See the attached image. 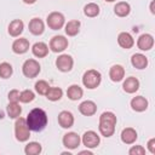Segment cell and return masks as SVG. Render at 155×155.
<instances>
[{"instance_id": "6da1fadb", "label": "cell", "mask_w": 155, "mask_h": 155, "mask_svg": "<svg viewBox=\"0 0 155 155\" xmlns=\"http://www.w3.org/2000/svg\"><path fill=\"white\" fill-rule=\"evenodd\" d=\"M27 125L29 127L30 131L33 132H41L48 122V117L47 114L44 109L41 108H34L33 110H30L25 117Z\"/></svg>"}, {"instance_id": "7a4b0ae2", "label": "cell", "mask_w": 155, "mask_h": 155, "mask_svg": "<svg viewBox=\"0 0 155 155\" xmlns=\"http://www.w3.org/2000/svg\"><path fill=\"white\" fill-rule=\"evenodd\" d=\"M116 122H117V119L114 113H111V111L102 113V115L99 116V125H98L99 133L105 138L111 137L115 132Z\"/></svg>"}, {"instance_id": "3957f363", "label": "cell", "mask_w": 155, "mask_h": 155, "mask_svg": "<svg viewBox=\"0 0 155 155\" xmlns=\"http://www.w3.org/2000/svg\"><path fill=\"white\" fill-rule=\"evenodd\" d=\"M102 82V74L96 69H88L82 75V85L88 90L97 88Z\"/></svg>"}, {"instance_id": "277c9868", "label": "cell", "mask_w": 155, "mask_h": 155, "mask_svg": "<svg viewBox=\"0 0 155 155\" xmlns=\"http://www.w3.org/2000/svg\"><path fill=\"white\" fill-rule=\"evenodd\" d=\"M15 136L16 139L21 143L27 142L30 137V130L27 125V121L24 117H17L16 122H15Z\"/></svg>"}, {"instance_id": "5b68a950", "label": "cell", "mask_w": 155, "mask_h": 155, "mask_svg": "<svg viewBox=\"0 0 155 155\" xmlns=\"http://www.w3.org/2000/svg\"><path fill=\"white\" fill-rule=\"evenodd\" d=\"M40 71H41V67L36 59H33V58L27 59L22 65V73L28 79L36 78L40 74Z\"/></svg>"}, {"instance_id": "8992f818", "label": "cell", "mask_w": 155, "mask_h": 155, "mask_svg": "<svg viewBox=\"0 0 155 155\" xmlns=\"http://www.w3.org/2000/svg\"><path fill=\"white\" fill-rule=\"evenodd\" d=\"M46 23H47V25H48L50 29H52V30H59L65 24V17H64V15L62 12L53 11V12L48 13V16L46 18Z\"/></svg>"}, {"instance_id": "52a82bcc", "label": "cell", "mask_w": 155, "mask_h": 155, "mask_svg": "<svg viewBox=\"0 0 155 155\" xmlns=\"http://www.w3.org/2000/svg\"><path fill=\"white\" fill-rule=\"evenodd\" d=\"M69 45V41L65 36L63 35H54L51 40H50V45H48V48L54 52V53H59V52H63Z\"/></svg>"}, {"instance_id": "ba28073f", "label": "cell", "mask_w": 155, "mask_h": 155, "mask_svg": "<svg viewBox=\"0 0 155 155\" xmlns=\"http://www.w3.org/2000/svg\"><path fill=\"white\" fill-rule=\"evenodd\" d=\"M73 65H74V59H73V57L70 54L63 53V54L58 56V58L56 59V67L62 73L70 71L73 69Z\"/></svg>"}, {"instance_id": "9c48e42d", "label": "cell", "mask_w": 155, "mask_h": 155, "mask_svg": "<svg viewBox=\"0 0 155 155\" xmlns=\"http://www.w3.org/2000/svg\"><path fill=\"white\" fill-rule=\"evenodd\" d=\"M81 142L82 144L87 148V149H94L99 145L101 143V137L98 136L97 132L94 131H86L84 134H82V138H81Z\"/></svg>"}, {"instance_id": "30bf717a", "label": "cell", "mask_w": 155, "mask_h": 155, "mask_svg": "<svg viewBox=\"0 0 155 155\" xmlns=\"http://www.w3.org/2000/svg\"><path fill=\"white\" fill-rule=\"evenodd\" d=\"M62 143L63 145L69 149V150H74V149H78V147L80 145L81 143V138L80 136L76 133V132H68L63 136L62 138Z\"/></svg>"}, {"instance_id": "8fae6325", "label": "cell", "mask_w": 155, "mask_h": 155, "mask_svg": "<svg viewBox=\"0 0 155 155\" xmlns=\"http://www.w3.org/2000/svg\"><path fill=\"white\" fill-rule=\"evenodd\" d=\"M154 46V36L151 34L144 33L142 34L137 40V47L140 51H149Z\"/></svg>"}, {"instance_id": "7c38bea8", "label": "cell", "mask_w": 155, "mask_h": 155, "mask_svg": "<svg viewBox=\"0 0 155 155\" xmlns=\"http://www.w3.org/2000/svg\"><path fill=\"white\" fill-rule=\"evenodd\" d=\"M28 28H29V31L33 34V35H41L44 31H45V23L41 18H38V17H34L29 21L28 23Z\"/></svg>"}, {"instance_id": "4fadbf2b", "label": "cell", "mask_w": 155, "mask_h": 155, "mask_svg": "<svg viewBox=\"0 0 155 155\" xmlns=\"http://www.w3.org/2000/svg\"><path fill=\"white\" fill-rule=\"evenodd\" d=\"M58 125L62 128H70L74 125V115L68 110H62L58 114Z\"/></svg>"}, {"instance_id": "5bb4252c", "label": "cell", "mask_w": 155, "mask_h": 155, "mask_svg": "<svg viewBox=\"0 0 155 155\" xmlns=\"http://www.w3.org/2000/svg\"><path fill=\"white\" fill-rule=\"evenodd\" d=\"M29 47H30L29 40L25 39V38L16 39V40L12 42V51H13L16 54H24L25 52H28Z\"/></svg>"}, {"instance_id": "9a60e30c", "label": "cell", "mask_w": 155, "mask_h": 155, "mask_svg": "<svg viewBox=\"0 0 155 155\" xmlns=\"http://www.w3.org/2000/svg\"><path fill=\"white\" fill-rule=\"evenodd\" d=\"M120 138H121L122 143H125L127 145H131V144H133L137 140L138 134H137V131L133 127H126V128H124L121 131Z\"/></svg>"}, {"instance_id": "2e32d148", "label": "cell", "mask_w": 155, "mask_h": 155, "mask_svg": "<svg viewBox=\"0 0 155 155\" xmlns=\"http://www.w3.org/2000/svg\"><path fill=\"white\" fill-rule=\"evenodd\" d=\"M130 104H131L132 110H134L137 113L145 111L148 109V105H149L148 99L145 97H143V96H136V97H133L131 99V103Z\"/></svg>"}, {"instance_id": "e0dca14e", "label": "cell", "mask_w": 155, "mask_h": 155, "mask_svg": "<svg viewBox=\"0 0 155 155\" xmlns=\"http://www.w3.org/2000/svg\"><path fill=\"white\" fill-rule=\"evenodd\" d=\"M122 90L130 94L136 93L139 90V80L134 76L126 78V80H124V82H122Z\"/></svg>"}, {"instance_id": "ac0fdd59", "label": "cell", "mask_w": 155, "mask_h": 155, "mask_svg": "<svg viewBox=\"0 0 155 155\" xmlns=\"http://www.w3.org/2000/svg\"><path fill=\"white\" fill-rule=\"evenodd\" d=\"M79 111L84 116H92L97 113V104L93 101H84L79 104Z\"/></svg>"}, {"instance_id": "d6986e66", "label": "cell", "mask_w": 155, "mask_h": 155, "mask_svg": "<svg viewBox=\"0 0 155 155\" xmlns=\"http://www.w3.org/2000/svg\"><path fill=\"white\" fill-rule=\"evenodd\" d=\"M117 44L120 47L125 48V50H130L133 47L134 45V39L132 38V35L127 31H121L117 35Z\"/></svg>"}, {"instance_id": "ffe728a7", "label": "cell", "mask_w": 155, "mask_h": 155, "mask_svg": "<svg viewBox=\"0 0 155 155\" xmlns=\"http://www.w3.org/2000/svg\"><path fill=\"white\" fill-rule=\"evenodd\" d=\"M109 78L113 82H120L125 78V68L120 64H114L109 69Z\"/></svg>"}, {"instance_id": "44dd1931", "label": "cell", "mask_w": 155, "mask_h": 155, "mask_svg": "<svg viewBox=\"0 0 155 155\" xmlns=\"http://www.w3.org/2000/svg\"><path fill=\"white\" fill-rule=\"evenodd\" d=\"M23 29H24V23H23L22 19H13V21L10 22V24L7 27L8 34L13 38L19 36L23 33Z\"/></svg>"}, {"instance_id": "7402d4cb", "label": "cell", "mask_w": 155, "mask_h": 155, "mask_svg": "<svg viewBox=\"0 0 155 155\" xmlns=\"http://www.w3.org/2000/svg\"><path fill=\"white\" fill-rule=\"evenodd\" d=\"M148 58L145 57V54H143V53H134V54H132V57H131V64L136 68V69H139V70H142V69H145L147 67H148Z\"/></svg>"}, {"instance_id": "603a6c76", "label": "cell", "mask_w": 155, "mask_h": 155, "mask_svg": "<svg viewBox=\"0 0 155 155\" xmlns=\"http://www.w3.org/2000/svg\"><path fill=\"white\" fill-rule=\"evenodd\" d=\"M48 46L42 42V41H39V42H35L33 46H31V52L35 57L38 58H44L48 54Z\"/></svg>"}, {"instance_id": "cb8c5ba5", "label": "cell", "mask_w": 155, "mask_h": 155, "mask_svg": "<svg viewBox=\"0 0 155 155\" xmlns=\"http://www.w3.org/2000/svg\"><path fill=\"white\" fill-rule=\"evenodd\" d=\"M131 12V6L128 2L126 1H119L115 4L114 6V13L117 16V17H127Z\"/></svg>"}, {"instance_id": "d4e9b609", "label": "cell", "mask_w": 155, "mask_h": 155, "mask_svg": "<svg viewBox=\"0 0 155 155\" xmlns=\"http://www.w3.org/2000/svg\"><path fill=\"white\" fill-rule=\"evenodd\" d=\"M80 25H81L80 21L71 19V21H69L68 23L64 24V31L68 36H75L80 31Z\"/></svg>"}, {"instance_id": "484cf974", "label": "cell", "mask_w": 155, "mask_h": 155, "mask_svg": "<svg viewBox=\"0 0 155 155\" xmlns=\"http://www.w3.org/2000/svg\"><path fill=\"white\" fill-rule=\"evenodd\" d=\"M6 113H7V116L10 119H15L16 120L22 114V107L19 105L18 102H8L7 108H6Z\"/></svg>"}, {"instance_id": "4316f807", "label": "cell", "mask_w": 155, "mask_h": 155, "mask_svg": "<svg viewBox=\"0 0 155 155\" xmlns=\"http://www.w3.org/2000/svg\"><path fill=\"white\" fill-rule=\"evenodd\" d=\"M67 96L70 101H79L84 96V90L79 85H70L67 90Z\"/></svg>"}, {"instance_id": "83f0119b", "label": "cell", "mask_w": 155, "mask_h": 155, "mask_svg": "<svg viewBox=\"0 0 155 155\" xmlns=\"http://www.w3.org/2000/svg\"><path fill=\"white\" fill-rule=\"evenodd\" d=\"M99 12H101V8L96 2H88L84 6V15L86 17H90V18L97 17Z\"/></svg>"}, {"instance_id": "f1b7e54d", "label": "cell", "mask_w": 155, "mask_h": 155, "mask_svg": "<svg viewBox=\"0 0 155 155\" xmlns=\"http://www.w3.org/2000/svg\"><path fill=\"white\" fill-rule=\"evenodd\" d=\"M42 151V147L39 142H29L24 147V153L25 155H39Z\"/></svg>"}, {"instance_id": "f546056e", "label": "cell", "mask_w": 155, "mask_h": 155, "mask_svg": "<svg viewBox=\"0 0 155 155\" xmlns=\"http://www.w3.org/2000/svg\"><path fill=\"white\" fill-rule=\"evenodd\" d=\"M46 98L51 102H57L63 97V90L61 87H50L46 92Z\"/></svg>"}, {"instance_id": "4dcf8cb0", "label": "cell", "mask_w": 155, "mask_h": 155, "mask_svg": "<svg viewBox=\"0 0 155 155\" xmlns=\"http://www.w3.org/2000/svg\"><path fill=\"white\" fill-rule=\"evenodd\" d=\"M13 74V68L10 63L2 62L0 63V78L1 79H8Z\"/></svg>"}, {"instance_id": "1f68e13d", "label": "cell", "mask_w": 155, "mask_h": 155, "mask_svg": "<svg viewBox=\"0 0 155 155\" xmlns=\"http://www.w3.org/2000/svg\"><path fill=\"white\" fill-rule=\"evenodd\" d=\"M35 99V93L31 90H24L19 94V102L21 103H30Z\"/></svg>"}, {"instance_id": "d6a6232c", "label": "cell", "mask_w": 155, "mask_h": 155, "mask_svg": "<svg viewBox=\"0 0 155 155\" xmlns=\"http://www.w3.org/2000/svg\"><path fill=\"white\" fill-rule=\"evenodd\" d=\"M48 88H50V85L45 80H39L35 82V91H36V93H39L41 96H45L46 92L48 91Z\"/></svg>"}, {"instance_id": "836d02e7", "label": "cell", "mask_w": 155, "mask_h": 155, "mask_svg": "<svg viewBox=\"0 0 155 155\" xmlns=\"http://www.w3.org/2000/svg\"><path fill=\"white\" fill-rule=\"evenodd\" d=\"M130 155H144L145 154V148L143 145H132L128 150Z\"/></svg>"}, {"instance_id": "e575fe53", "label": "cell", "mask_w": 155, "mask_h": 155, "mask_svg": "<svg viewBox=\"0 0 155 155\" xmlns=\"http://www.w3.org/2000/svg\"><path fill=\"white\" fill-rule=\"evenodd\" d=\"M19 94H21V92L18 90H11L7 94L8 102H19Z\"/></svg>"}, {"instance_id": "d590c367", "label": "cell", "mask_w": 155, "mask_h": 155, "mask_svg": "<svg viewBox=\"0 0 155 155\" xmlns=\"http://www.w3.org/2000/svg\"><path fill=\"white\" fill-rule=\"evenodd\" d=\"M147 148L150 151V154H155V138H150L147 143Z\"/></svg>"}, {"instance_id": "8d00e7d4", "label": "cell", "mask_w": 155, "mask_h": 155, "mask_svg": "<svg viewBox=\"0 0 155 155\" xmlns=\"http://www.w3.org/2000/svg\"><path fill=\"white\" fill-rule=\"evenodd\" d=\"M23 2L27 4V5H33V4L36 2V0H23Z\"/></svg>"}, {"instance_id": "74e56055", "label": "cell", "mask_w": 155, "mask_h": 155, "mask_svg": "<svg viewBox=\"0 0 155 155\" xmlns=\"http://www.w3.org/2000/svg\"><path fill=\"white\" fill-rule=\"evenodd\" d=\"M79 154H80V155H85V154H87V155H92V151H90V150H82V151H80Z\"/></svg>"}, {"instance_id": "f35d334b", "label": "cell", "mask_w": 155, "mask_h": 155, "mask_svg": "<svg viewBox=\"0 0 155 155\" xmlns=\"http://www.w3.org/2000/svg\"><path fill=\"white\" fill-rule=\"evenodd\" d=\"M150 11H151L153 15L155 13V11H154V1H151V4H150Z\"/></svg>"}, {"instance_id": "ab89813d", "label": "cell", "mask_w": 155, "mask_h": 155, "mask_svg": "<svg viewBox=\"0 0 155 155\" xmlns=\"http://www.w3.org/2000/svg\"><path fill=\"white\" fill-rule=\"evenodd\" d=\"M62 155H71V153L70 151H63Z\"/></svg>"}, {"instance_id": "60d3db41", "label": "cell", "mask_w": 155, "mask_h": 155, "mask_svg": "<svg viewBox=\"0 0 155 155\" xmlns=\"http://www.w3.org/2000/svg\"><path fill=\"white\" fill-rule=\"evenodd\" d=\"M104 1H107V2H114V1H116V0H104Z\"/></svg>"}]
</instances>
